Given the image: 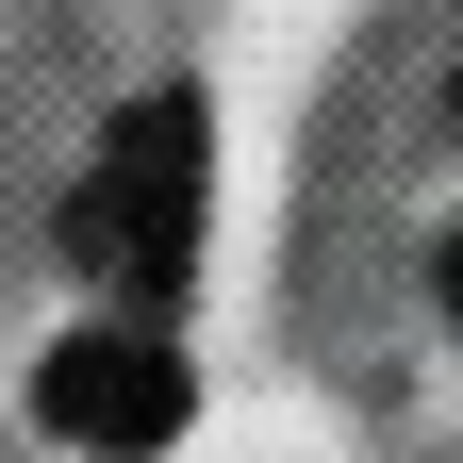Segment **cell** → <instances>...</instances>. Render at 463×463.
Listing matches in <instances>:
<instances>
[{"label": "cell", "mask_w": 463, "mask_h": 463, "mask_svg": "<svg viewBox=\"0 0 463 463\" xmlns=\"http://www.w3.org/2000/svg\"><path fill=\"white\" fill-rule=\"evenodd\" d=\"M199 249V99H133L99 133V165L67 183V265L116 298H165Z\"/></svg>", "instance_id": "cell-1"}, {"label": "cell", "mask_w": 463, "mask_h": 463, "mask_svg": "<svg viewBox=\"0 0 463 463\" xmlns=\"http://www.w3.org/2000/svg\"><path fill=\"white\" fill-rule=\"evenodd\" d=\"M33 414L67 447H99V463H149L165 430H183V347L165 331H67L33 364Z\"/></svg>", "instance_id": "cell-2"}]
</instances>
